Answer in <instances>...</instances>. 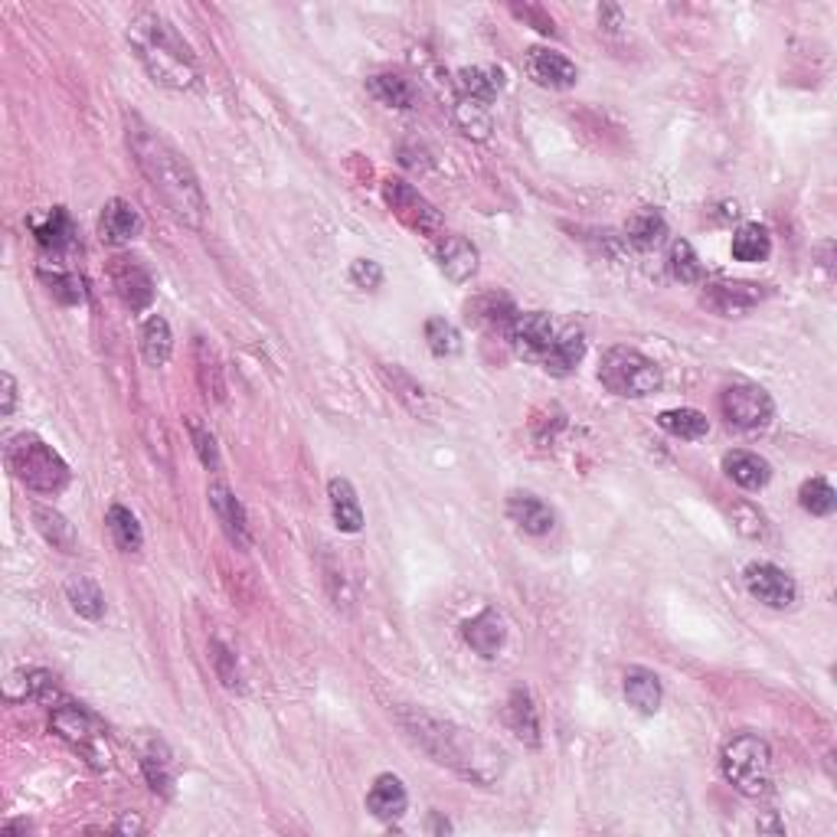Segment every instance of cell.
Instances as JSON below:
<instances>
[{
  "mask_svg": "<svg viewBox=\"0 0 837 837\" xmlns=\"http://www.w3.org/2000/svg\"><path fill=\"white\" fill-rule=\"evenodd\" d=\"M455 122L462 125L465 135H472V138H478V141H485V138L491 135V115H488V105H482V102H472V99H462V96H459V102H455Z\"/></svg>",
  "mask_w": 837,
  "mask_h": 837,
  "instance_id": "40",
  "label": "cell"
},
{
  "mask_svg": "<svg viewBox=\"0 0 837 837\" xmlns=\"http://www.w3.org/2000/svg\"><path fill=\"white\" fill-rule=\"evenodd\" d=\"M667 268H671V275H674L677 282H684V285H697V282H703V265H700V259H697L694 246H690V242H684V239L671 242Z\"/></svg>",
  "mask_w": 837,
  "mask_h": 837,
  "instance_id": "38",
  "label": "cell"
},
{
  "mask_svg": "<svg viewBox=\"0 0 837 837\" xmlns=\"http://www.w3.org/2000/svg\"><path fill=\"white\" fill-rule=\"evenodd\" d=\"M733 259L736 262H765L769 255H772V236H769V229L765 226H759V223H746V226H739L736 233H733Z\"/></svg>",
  "mask_w": 837,
  "mask_h": 837,
  "instance_id": "30",
  "label": "cell"
},
{
  "mask_svg": "<svg viewBox=\"0 0 837 837\" xmlns=\"http://www.w3.org/2000/svg\"><path fill=\"white\" fill-rule=\"evenodd\" d=\"M625 233H628V242H632V246H638V249H658V246L664 242V236H667V223H664V216H661L658 210H638V213L628 220Z\"/></svg>",
  "mask_w": 837,
  "mask_h": 837,
  "instance_id": "35",
  "label": "cell"
},
{
  "mask_svg": "<svg viewBox=\"0 0 837 837\" xmlns=\"http://www.w3.org/2000/svg\"><path fill=\"white\" fill-rule=\"evenodd\" d=\"M508 517L530 537H547L557 527V514L550 504H544L537 495L517 491L508 498Z\"/></svg>",
  "mask_w": 837,
  "mask_h": 837,
  "instance_id": "16",
  "label": "cell"
},
{
  "mask_svg": "<svg viewBox=\"0 0 837 837\" xmlns=\"http://www.w3.org/2000/svg\"><path fill=\"white\" fill-rule=\"evenodd\" d=\"M50 726L57 729L60 739H66L73 749H79L89 762H96V765L109 762V759H102V726H99V720L86 707H79V703L53 707Z\"/></svg>",
  "mask_w": 837,
  "mask_h": 837,
  "instance_id": "8",
  "label": "cell"
},
{
  "mask_svg": "<svg viewBox=\"0 0 837 837\" xmlns=\"http://www.w3.org/2000/svg\"><path fill=\"white\" fill-rule=\"evenodd\" d=\"M469 321L491 330H511V324L517 321V308L508 295H482L469 304Z\"/></svg>",
  "mask_w": 837,
  "mask_h": 837,
  "instance_id": "28",
  "label": "cell"
},
{
  "mask_svg": "<svg viewBox=\"0 0 837 837\" xmlns=\"http://www.w3.org/2000/svg\"><path fill=\"white\" fill-rule=\"evenodd\" d=\"M742 583H746L749 596L769 609H791L798 599L795 579L785 570H778L775 563H749L742 573Z\"/></svg>",
  "mask_w": 837,
  "mask_h": 837,
  "instance_id": "10",
  "label": "cell"
},
{
  "mask_svg": "<svg viewBox=\"0 0 837 837\" xmlns=\"http://www.w3.org/2000/svg\"><path fill=\"white\" fill-rule=\"evenodd\" d=\"M105 524H109V534H112V540H115V547H118L122 553H138V550H141L145 534H141L138 517H135L128 508L112 504L109 514H105Z\"/></svg>",
  "mask_w": 837,
  "mask_h": 837,
  "instance_id": "33",
  "label": "cell"
},
{
  "mask_svg": "<svg viewBox=\"0 0 837 837\" xmlns=\"http://www.w3.org/2000/svg\"><path fill=\"white\" fill-rule=\"evenodd\" d=\"M478 249L475 242H469L465 236H442L439 246H436V262L442 268V275L449 282H469L475 272H478Z\"/></svg>",
  "mask_w": 837,
  "mask_h": 837,
  "instance_id": "14",
  "label": "cell"
},
{
  "mask_svg": "<svg viewBox=\"0 0 837 837\" xmlns=\"http://www.w3.org/2000/svg\"><path fill=\"white\" fill-rule=\"evenodd\" d=\"M514 14L517 17H524V21H530L540 34H557V24H553V17H547L540 8H514Z\"/></svg>",
  "mask_w": 837,
  "mask_h": 837,
  "instance_id": "48",
  "label": "cell"
},
{
  "mask_svg": "<svg viewBox=\"0 0 837 837\" xmlns=\"http://www.w3.org/2000/svg\"><path fill=\"white\" fill-rule=\"evenodd\" d=\"M128 43L138 63L154 76V83L171 89H190L197 83L193 50L161 14H141L128 30Z\"/></svg>",
  "mask_w": 837,
  "mask_h": 837,
  "instance_id": "2",
  "label": "cell"
},
{
  "mask_svg": "<svg viewBox=\"0 0 837 837\" xmlns=\"http://www.w3.org/2000/svg\"><path fill=\"white\" fill-rule=\"evenodd\" d=\"M527 70H530V76H534L540 86H547V89H573L576 79H579L576 66H573L563 53H557V50H540V47L530 50Z\"/></svg>",
  "mask_w": 837,
  "mask_h": 837,
  "instance_id": "18",
  "label": "cell"
},
{
  "mask_svg": "<svg viewBox=\"0 0 837 837\" xmlns=\"http://www.w3.org/2000/svg\"><path fill=\"white\" fill-rule=\"evenodd\" d=\"M599 24L609 27V30H619V27H622V11H619L615 4H605V8L599 11Z\"/></svg>",
  "mask_w": 837,
  "mask_h": 837,
  "instance_id": "50",
  "label": "cell"
},
{
  "mask_svg": "<svg viewBox=\"0 0 837 837\" xmlns=\"http://www.w3.org/2000/svg\"><path fill=\"white\" fill-rule=\"evenodd\" d=\"M366 92L386 105V109H399V112H409L418 105V92L415 86L405 79V76H396V73H379V76H370L366 79Z\"/></svg>",
  "mask_w": 837,
  "mask_h": 837,
  "instance_id": "24",
  "label": "cell"
},
{
  "mask_svg": "<svg viewBox=\"0 0 837 837\" xmlns=\"http://www.w3.org/2000/svg\"><path fill=\"white\" fill-rule=\"evenodd\" d=\"M720 409H723L726 423L733 429H742V433L765 429L772 423V415H775L772 396L762 386H755V383H733V386H726L723 396H720Z\"/></svg>",
  "mask_w": 837,
  "mask_h": 837,
  "instance_id": "7",
  "label": "cell"
},
{
  "mask_svg": "<svg viewBox=\"0 0 837 837\" xmlns=\"http://www.w3.org/2000/svg\"><path fill=\"white\" fill-rule=\"evenodd\" d=\"M213 664H216V677L223 680V687H229V690H242V677H239V664H236V654L226 648V645H220V641H213Z\"/></svg>",
  "mask_w": 837,
  "mask_h": 837,
  "instance_id": "45",
  "label": "cell"
},
{
  "mask_svg": "<svg viewBox=\"0 0 837 837\" xmlns=\"http://www.w3.org/2000/svg\"><path fill=\"white\" fill-rule=\"evenodd\" d=\"M99 233H102L105 242L125 246V242H132V239L141 233V216H138V210H135L128 200L115 197V200H109V203L102 207Z\"/></svg>",
  "mask_w": 837,
  "mask_h": 837,
  "instance_id": "19",
  "label": "cell"
},
{
  "mask_svg": "<svg viewBox=\"0 0 837 837\" xmlns=\"http://www.w3.org/2000/svg\"><path fill=\"white\" fill-rule=\"evenodd\" d=\"M8 469L14 472L17 482H24L30 491L40 495H57L70 485V465L37 436H11L4 446Z\"/></svg>",
  "mask_w": 837,
  "mask_h": 837,
  "instance_id": "4",
  "label": "cell"
},
{
  "mask_svg": "<svg viewBox=\"0 0 837 837\" xmlns=\"http://www.w3.org/2000/svg\"><path fill=\"white\" fill-rule=\"evenodd\" d=\"M658 426L674 436V439H684V442H697L710 433V423L707 415L697 412V409H664L658 415Z\"/></svg>",
  "mask_w": 837,
  "mask_h": 837,
  "instance_id": "29",
  "label": "cell"
},
{
  "mask_svg": "<svg viewBox=\"0 0 837 837\" xmlns=\"http://www.w3.org/2000/svg\"><path fill=\"white\" fill-rule=\"evenodd\" d=\"M514 350L524 357V360H540L550 353L553 340H557V327H553V317L544 314V311H527V314H517V321L511 324L508 330Z\"/></svg>",
  "mask_w": 837,
  "mask_h": 837,
  "instance_id": "11",
  "label": "cell"
},
{
  "mask_svg": "<svg viewBox=\"0 0 837 837\" xmlns=\"http://www.w3.org/2000/svg\"><path fill=\"white\" fill-rule=\"evenodd\" d=\"M112 285L132 311H145L154 298V278L138 259H112Z\"/></svg>",
  "mask_w": 837,
  "mask_h": 837,
  "instance_id": "12",
  "label": "cell"
},
{
  "mask_svg": "<svg viewBox=\"0 0 837 837\" xmlns=\"http://www.w3.org/2000/svg\"><path fill=\"white\" fill-rule=\"evenodd\" d=\"M455 89L462 92V99L491 105L498 99V92L504 89V73L495 70V66H469V70L459 73Z\"/></svg>",
  "mask_w": 837,
  "mask_h": 837,
  "instance_id": "27",
  "label": "cell"
},
{
  "mask_svg": "<svg viewBox=\"0 0 837 837\" xmlns=\"http://www.w3.org/2000/svg\"><path fill=\"white\" fill-rule=\"evenodd\" d=\"M34 236L43 249L50 252H63L73 242V220L63 207L50 210L43 220H34Z\"/></svg>",
  "mask_w": 837,
  "mask_h": 837,
  "instance_id": "32",
  "label": "cell"
},
{
  "mask_svg": "<svg viewBox=\"0 0 837 837\" xmlns=\"http://www.w3.org/2000/svg\"><path fill=\"white\" fill-rule=\"evenodd\" d=\"M167 765H171V759L161 749V742H151V749H145V755H141V769H145L151 788L164 791V795H171V772H167Z\"/></svg>",
  "mask_w": 837,
  "mask_h": 837,
  "instance_id": "42",
  "label": "cell"
},
{
  "mask_svg": "<svg viewBox=\"0 0 837 837\" xmlns=\"http://www.w3.org/2000/svg\"><path fill=\"white\" fill-rule=\"evenodd\" d=\"M193 360H197V376H200L203 392L220 402V399H223V389H226V386H223V370H220V360H216L213 347H207L203 337H197V343H193Z\"/></svg>",
  "mask_w": 837,
  "mask_h": 837,
  "instance_id": "37",
  "label": "cell"
},
{
  "mask_svg": "<svg viewBox=\"0 0 837 837\" xmlns=\"http://www.w3.org/2000/svg\"><path fill=\"white\" fill-rule=\"evenodd\" d=\"M583 357H586V334L579 327H566L563 334H557L550 353L544 357V370L553 376H570Z\"/></svg>",
  "mask_w": 837,
  "mask_h": 837,
  "instance_id": "25",
  "label": "cell"
},
{
  "mask_svg": "<svg viewBox=\"0 0 837 837\" xmlns=\"http://www.w3.org/2000/svg\"><path fill=\"white\" fill-rule=\"evenodd\" d=\"M207 498H210V508L220 521V527L226 530V537L239 547V550H249V521H246V511L242 504L236 501V495L226 488V485H210L207 488Z\"/></svg>",
  "mask_w": 837,
  "mask_h": 837,
  "instance_id": "15",
  "label": "cell"
},
{
  "mask_svg": "<svg viewBox=\"0 0 837 837\" xmlns=\"http://www.w3.org/2000/svg\"><path fill=\"white\" fill-rule=\"evenodd\" d=\"M723 472L729 475L733 485H739L742 491H762L769 482H772V465L755 455V452H726L723 455Z\"/></svg>",
  "mask_w": 837,
  "mask_h": 837,
  "instance_id": "20",
  "label": "cell"
},
{
  "mask_svg": "<svg viewBox=\"0 0 837 837\" xmlns=\"http://www.w3.org/2000/svg\"><path fill=\"white\" fill-rule=\"evenodd\" d=\"M43 278H47L50 291H53L63 304H79V301L86 298V291H83V278H76V275H66V272H53V275H47V272H43Z\"/></svg>",
  "mask_w": 837,
  "mask_h": 837,
  "instance_id": "46",
  "label": "cell"
},
{
  "mask_svg": "<svg viewBox=\"0 0 837 837\" xmlns=\"http://www.w3.org/2000/svg\"><path fill=\"white\" fill-rule=\"evenodd\" d=\"M405 804H409V795H405V785L396 778V775H376V782L370 785V795H366V808L373 811V817L379 821H396L405 814Z\"/></svg>",
  "mask_w": 837,
  "mask_h": 837,
  "instance_id": "22",
  "label": "cell"
},
{
  "mask_svg": "<svg viewBox=\"0 0 837 837\" xmlns=\"http://www.w3.org/2000/svg\"><path fill=\"white\" fill-rule=\"evenodd\" d=\"M327 501H330V514L340 534H360L363 530V508L357 501V491L347 478H330L327 485Z\"/></svg>",
  "mask_w": 837,
  "mask_h": 837,
  "instance_id": "23",
  "label": "cell"
},
{
  "mask_svg": "<svg viewBox=\"0 0 837 837\" xmlns=\"http://www.w3.org/2000/svg\"><path fill=\"white\" fill-rule=\"evenodd\" d=\"M720 769L726 782L749 798H762L772 788V749L755 733H733L723 742Z\"/></svg>",
  "mask_w": 837,
  "mask_h": 837,
  "instance_id": "5",
  "label": "cell"
},
{
  "mask_svg": "<svg viewBox=\"0 0 837 837\" xmlns=\"http://www.w3.org/2000/svg\"><path fill=\"white\" fill-rule=\"evenodd\" d=\"M462 635H465L472 651H478L482 658H495L504 648V641H508V625H504L501 612L485 609V612H478L475 619H469L462 625Z\"/></svg>",
  "mask_w": 837,
  "mask_h": 837,
  "instance_id": "17",
  "label": "cell"
},
{
  "mask_svg": "<svg viewBox=\"0 0 837 837\" xmlns=\"http://www.w3.org/2000/svg\"><path fill=\"white\" fill-rule=\"evenodd\" d=\"M383 197H386V203L392 207V213L409 226V229H415V233H423V236H446V226H442V216H439V210L418 193L415 187H409L405 180H399V177H389L386 184H383Z\"/></svg>",
  "mask_w": 837,
  "mask_h": 837,
  "instance_id": "9",
  "label": "cell"
},
{
  "mask_svg": "<svg viewBox=\"0 0 837 837\" xmlns=\"http://www.w3.org/2000/svg\"><path fill=\"white\" fill-rule=\"evenodd\" d=\"M24 694H27V700H34V703H43V707H60V687H57V680H53V674L50 671H27V677H24Z\"/></svg>",
  "mask_w": 837,
  "mask_h": 837,
  "instance_id": "43",
  "label": "cell"
},
{
  "mask_svg": "<svg viewBox=\"0 0 837 837\" xmlns=\"http://www.w3.org/2000/svg\"><path fill=\"white\" fill-rule=\"evenodd\" d=\"M34 524H37V530L43 534V540L53 544L57 550H63V553H73V550H76V530H73V524H70L60 511L37 504V508H34Z\"/></svg>",
  "mask_w": 837,
  "mask_h": 837,
  "instance_id": "34",
  "label": "cell"
},
{
  "mask_svg": "<svg viewBox=\"0 0 837 837\" xmlns=\"http://www.w3.org/2000/svg\"><path fill=\"white\" fill-rule=\"evenodd\" d=\"M504 723L508 729L524 742V746H540V713L530 700L527 690H514L508 697V707H504Z\"/></svg>",
  "mask_w": 837,
  "mask_h": 837,
  "instance_id": "21",
  "label": "cell"
},
{
  "mask_svg": "<svg viewBox=\"0 0 837 837\" xmlns=\"http://www.w3.org/2000/svg\"><path fill=\"white\" fill-rule=\"evenodd\" d=\"M426 343L436 357H452L462 350V334L452 321L446 317H429L426 321Z\"/></svg>",
  "mask_w": 837,
  "mask_h": 837,
  "instance_id": "41",
  "label": "cell"
},
{
  "mask_svg": "<svg viewBox=\"0 0 837 837\" xmlns=\"http://www.w3.org/2000/svg\"><path fill=\"white\" fill-rule=\"evenodd\" d=\"M402 723H405L409 736L423 746L436 762H442V765H449V769H455L469 778L472 775L482 778V772H478L482 759L475 755V742L465 736V729H459V726H452V723H446V720H439L426 710H409L402 716Z\"/></svg>",
  "mask_w": 837,
  "mask_h": 837,
  "instance_id": "3",
  "label": "cell"
},
{
  "mask_svg": "<svg viewBox=\"0 0 837 837\" xmlns=\"http://www.w3.org/2000/svg\"><path fill=\"white\" fill-rule=\"evenodd\" d=\"M66 596H70V605H73L76 615H83L89 622H99L105 615V596H102V589L92 579H86V576L70 579L66 583Z\"/></svg>",
  "mask_w": 837,
  "mask_h": 837,
  "instance_id": "36",
  "label": "cell"
},
{
  "mask_svg": "<svg viewBox=\"0 0 837 837\" xmlns=\"http://www.w3.org/2000/svg\"><path fill=\"white\" fill-rule=\"evenodd\" d=\"M187 429H190V439H193V449H197V455H200L203 469L216 472V469H220V449H216V439H213V433H210V429H203V426L197 423L193 415L187 418Z\"/></svg>",
  "mask_w": 837,
  "mask_h": 837,
  "instance_id": "44",
  "label": "cell"
},
{
  "mask_svg": "<svg viewBox=\"0 0 837 837\" xmlns=\"http://www.w3.org/2000/svg\"><path fill=\"white\" fill-rule=\"evenodd\" d=\"M125 132H128V148L135 154L138 171L151 184V190L161 197V203L190 229H200L207 223V197L203 187L193 174V167L184 161V154L158 135L145 118L125 115Z\"/></svg>",
  "mask_w": 837,
  "mask_h": 837,
  "instance_id": "1",
  "label": "cell"
},
{
  "mask_svg": "<svg viewBox=\"0 0 837 837\" xmlns=\"http://www.w3.org/2000/svg\"><path fill=\"white\" fill-rule=\"evenodd\" d=\"M350 282H353L357 288H366V291L379 288V285H383V268H379V262H373V259H357V262L350 265Z\"/></svg>",
  "mask_w": 837,
  "mask_h": 837,
  "instance_id": "47",
  "label": "cell"
},
{
  "mask_svg": "<svg viewBox=\"0 0 837 837\" xmlns=\"http://www.w3.org/2000/svg\"><path fill=\"white\" fill-rule=\"evenodd\" d=\"M115 830H122V834H138V830H145V824H141L138 814H125V817L115 824Z\"/></svg>",
  "mask_w": 837,
  "mask_h": 837,
  "instance_id": "51",
  "label": "cell"
},
{
  "mask_svg": "<svg viewBox=\"0 0 837 837\" xmlns=\"http://www.w3.org/2000/svg\"><path fill=\"white\" fill-rule=\"evenodd\" d=\"M798 504H801L811 517H827V514H834V508H837V495H834V488H830L824 478H808V482L801 485V491H798Z\"/></svg>",
  "mask_w": 837,
  "mask_h": 837,
  "instance_id": "39",
  "label": "cell"
},
{
  "mask_svg": "<svg viewBox=\"0 0 837 837\" xmlns=\"http://www.w3.org/2000/svg\"><path fill=\"white\" fill-rule=\"evenodd\" d=\"M762 295H765L762 285H752V282H716V285H707L703 304H710L723 317H733V314L755 308L762 301Z\"/></svg>",
  "mask_w": 837,
  "mask_h": 837,
  "instance_id": "13",
  "label": "cell"
},
{
  "mask_svg": "<svg viewBox=\"0 0 837 837\" xmlns=\"http://www.w3.org/2000/svg\"><path fill=\"white\" fill-rule=\"evenodd\" d=\"M599 383L609 392H615V396L645 399V396L661 389L664 376H661V366L651 357H645L641 350H635V347H612V350L602 353Z\"/></svg>",
  "mask_w": 837,
  "mask_h": 837,
  "instance_id": "6",
  "label": "cell"
},
{
  "mask_svg": "<svg viewBox=\"0 0 837 837\" xmlns=\"http://www.w3.org/2000/svg\"><path fill=\"white\" fill-rule=\"evenodd\" d=\"M171 350H174V334H171V324L154 314L145 321L141 327V353L151 366H164L171 360Z\"/></svg>",
  "mask_w": 837,
  "mask_h": 837,
  "instance_id": "31",
  "label": "cell"
},
{
  "mask_svg": "<svg viewBox=\"0 0 837 837\" xmlns=\"http://www.w3.org/2000/svg\"><path fill=\"white\" fill-rule=\"evenodd\" d=\"M0 383H4V405H0V412L11 415L14 405H17V379L11 373H4V376H0Z\"/></svg>",
  "mask_w": 837,
  "mask_h": 837,
  "instance_id": "49",
  "label": "cell"
},
{
  "mask_svg": "<svg viewBox=\"0 0 837 837\" xmlns=\"http://www.w3.org/2000/svg\"><path fill=\"white\" fill-rule=\"evenodd\" d=\"M661 697H664V690H661V677L654 671H648V667H628L625 671V700L638 713H645V716L658 713Z\"/></svg>",
  "mask_w": 837,
  "mask_h": 837,
  "instance_id": "26",
  "label": "cell"
}]
</instances>
